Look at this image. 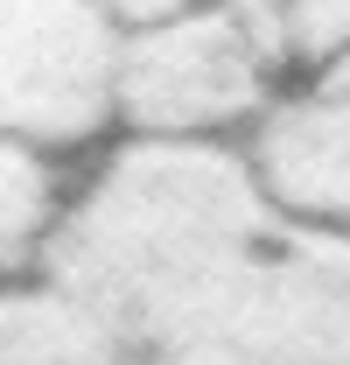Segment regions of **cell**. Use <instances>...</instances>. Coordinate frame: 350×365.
<instances>
[{
  "instance_id": "7",
  "label": "cell",
  "mask_w": 350,
  "mask_h": 365,
  "mask_svg": "<svg viewBox=\"0 0 350 365\" xmlns=\"http://www.w3.org/2000/svg\"><path fill=\"white\" fill-rule=\"evenodd\" d=\"M189 7H224V0H189Z\"/></svg>"
},
{
  "instance_id": "5",
  "label": "cell",
  "mask_w": 350,
  "mask_h": 365,
  "mask_svg": "<svg viewBox=\"0 0 350 365\" xmlns=\"http://www.w3.org/2000/svg\"><path fill=\"white\" fill-rule=\"evenodd\" d=\"M78 182H85L78 155L0 134V274L7 281L43 267V253L56 246V232L78 204Z\"/></svg>"
},
{
  "instance_id": "8",
  "label": "cell",
  "mask_w": 350,
  "mask_h": 365,
  "mask_svg": "<svg viewBox=\"0 0 350 365\" xmlns=\"http://www.w3.org/2000/svg\"><path fill=\"white\" fill-rule=\"evenodd\" d=\"M0 288H7V274H0Z\"/></svg>"
},
{
  "instance_id": "1",
  "label": "cell",
  "mask_w": 350,
  "mask_h": 365,
  "mask_svg": "<svg viewBox=\"0 0 350 365\" xmlns=\"http://www.w3.org/2000/svg\"><path fill=\"white\" fill-rule=\"evenodd\" d=\"M0 365H350V239L280 211L245 148L105 140Z\"/></svg>"
},
{
  "instance_id": "6",
  "label": "cell",
  "mask_w": 350,
  "mask_h": 365,
  "mask_svg": "<svg viewBox=\"0 0 350 365\" xmlns=\"http://www.w3.org/2000/svg\"><path fill=\"white\" fill-rule=\"evenodd\" d=\"M273 36L287 78L329 71L350 56V0H273Z\"/></svg>"
},
{
  "instance_id": "2",
  "label": "cell",
  "mask_w": 350,
  "mask_h": 365,
  "mask_svg": "<svg viewBox=\"0 0 350 365\" xmlns=\"http://www.w3.org/2000/svg\"><path fill=\"white\" fill-rule=\"evenodd\" d=\"M280 85H287V63L273 36V0L182 7L154 29L120 36L112 140L245 148Z\"/></svg>"
},
{
  "instance_id": "4",
  "label": "cell",
  "mask_w": 350,
  "mask_h": 365,
  "mask_svg": "<svg viewBox=\"0 0 350 365\" xmlns=\"http://www.w3.org/2000/svg\"><path fill=\"white\" fill-rule=\"evenodd\" d=\"M245 162L280 211L350 239V56L280 85L245 134Z\"/></svg>"
},
{
  "instance_id": "3",
  "label": "cell",
  "mask_w": 350,
  "mask_h": 365,
  "mask_svg": "<svg viewBox=\"0 0 350 365\" xmlns=\"http://www.w3.org/2000/svg\"><path fill=\"white\" fill-rule=\"evenodd\" d=\"M120 29L98 0H0V134L91 162L112 140Z\"/></svg>"
}]
</instances>
